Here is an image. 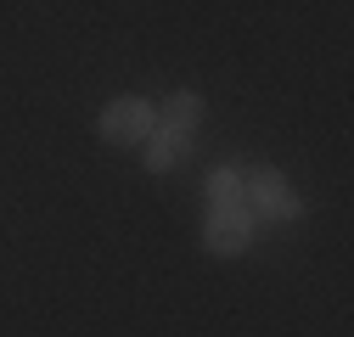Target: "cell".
Listing matches in <instances>:
<instances>
[{
  "label": "cell",
  "mask_w": 354,
  "mask_h": 337,
  "mask_svg": "<svg viewBox=\"0 0 354 337\" xmlns=\"http://www.w3.org/2000/svg\"><path fill=\"white\" fill-rule=\"evenodd\" d=\"M208 208H242V180L231 168H214L208 175Z\"/></svg>",
  "instance_id": "6"
},
{
  "label": "cell",
  "mask_w": 354,
  "mask_h": 337,
  "mask_svg": "<svg viewBox=\"0 0 354 337\" xmlns=\"http://www.w3.org/2000/svg\"><path fill=\"white\" fill-rule=\"evenodd\" d=\"M96 130H102V141H107V146H141V141L158 130V107H152V102H141V96H118V102H107V107H102Z\"/></svg>",
  "instance_id": "1"
},
{
  "label": "cell",
  "mask_w": 354,
  "mask_h": 337,
  "mask_svg": "<svg viewBox=\"0 0 354 337\" xmlns=\"http://www.w3.org/2000/svg\"><path fill=\"white\" fill-rule=\"evenodd\" d=\"M158 124H163V130H180V135H192L197 124H203V96H197V90H174V96L158 107Z\"/></svg>",
  "instance_id": "5"
},
{
  "label": "cell",
  "mask_w": 354,
  "mask_h": 337,
  "mask_svg": "<svg viewBox=\"0 0 354 337\" xmlns=\"http://www.w3.org/2000/svg\"><path fill=\"white\" fill-rule=\"evenodd\" d=\"M141 146H147V168H152V175H169V168H180V163L192 157V135L163 130V124H158V130H152Z\"/></svg>",
  "instance_id": "4"
},
{
  "label": "cell",
  "mask_w": 354,
  "mask_h": 337,
  "mask_svg": "<svg viewBox=\"0 0 354 337\" xmlns=\"http://www.w3.org/2000/svg\"><path fill=\"white\" fill-rule=\"evenodd\" d=\"M253 242V214L248 208H208L203 220V247L219 253V259H236V253H248Z\"/></svg>",
  "instance_id": "3"
},
{
  "label": "cell",
  "mask_w": 354,
  "mask_h": 337,
  "mask_svg": "<svg viewBox=\"0 0 354 337\" xmlns=\"http://www.w3.org/2000/svg\"><path fill=\"white\" fill-rule=\"evenodd\" d=\"M242 208L248 214H270V220H298L304 214V202L281 180V168H259V175L248 180V191H242Z\"/></svg>",
  "instance_id": "2"
}]
</instances>
